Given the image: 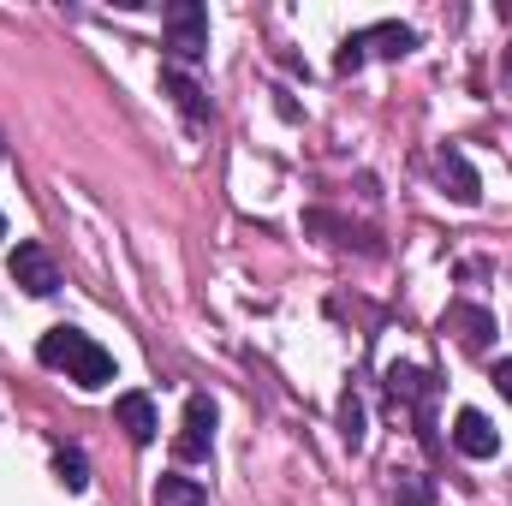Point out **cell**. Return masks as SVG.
<instances>
[{
  "label": "cell",
  "mask_w": 512,
  "mask_h": 506,
  "mask_svg": "<svg viewBox=\"0 0 512 506\" xmlns=\"http://www.w3.org/2000/svg\"><path fill=\"white\" fill-rule=\"evenodd\" d=\"M36 358H42L48 370H66L78 387H108V381H114V352L96 346V340L78 334V328H48L42 346H36Z\"/></svg>",
  "instance_id": "cell-1"
},
{
  "label": "cell",
  "mask_w": 512,
  "mask_h": 506,
  "mask_svg": "<svg viewBox=\"0 0 512 506\" xmlns=\"http://www.w3.org/2000/svg\"><path fill=\"white\" fill-rule=\"evenodd\" d=\"M411 48H417V30H411V24H399V18H382V24H370V30L346 36L334 66H340V78H352V72H358L370 54H382V60H405Z\"/></svg>",
  "instance_id": "cell-2"
},
{
  "label": "cell",
  "mask_w": 512,
  "mask_h": 506,
  "mask_svg": "<svg viewBox=\"0 0 512 506\" xmlns=\"http://www.w3.org/2000/svg\"><path fill=\"white\" fill-rule=\"evenodd\" d=\"M161 30H167L173 66H197V60L209 54V12H203L197 0H173V6L161 12Z\"/></svg>",
  "instance_id": "cell-3"
},
{
  "label": "cell",
  "mask_w": 512,
  "mask_h": 506,
  "mask_svg": "<svg viewBox=\"0 0 512 506\" xmlns=\"http://www.w3.org/2000/svg\"><path fill=\"white\" fill-rule=\"evenodd\" d=\"M209 447H215V399H209V393H191V399H185V423H179L173 453H179L185 465H203Z\"/></svg>",
  "instance_id": "cell-4"
},
{
  "label": "cell",
  "mask_w": 512,
  "mask_h": 506,
  "mask_svg": "<svg viewBox=\"0 0 512 506\" xmlns=\"http://www.w3.org/2000/svg\"><path fill=\"white\" fill-rule=\"evenodd\" d=\"M12 280L30 292V298H54L60 292V268H54V256H48V245H36V239H18V251H12Z\"/></svg>",
  "instance_id": "cell-5"
},
{
  "label": "cell",
  "mask_w": 512,
  "mask_h": 506,
  "mask_svg": "<svg viewBox=\"0 0 512 506\" xmlns=\"http://www.w3.org/2000/svg\"><path fill=\"white\" fill-rule=\"evenodd\" d=\"M441 334H453L465 352H489V340H495V310H483V304H447Z\"/></svg>",
  "instance_id": "cell-6"
},
{
  "label": "cell",
  "mask_w": 512,
  "mask_h": 506,
  "mask_svg": "<svg viewBox=\"0 0 512 506\" xmlns=\"http://www.w3.org/2000/svg\"><path fill=\"white\" fill-rule=\"evenodd\" d=\"M387 393H393L399 405H411L417 423H423V435H429V393H435V381L423 376L417 364H387Z\"/></svg>",
  "instance_id": "cell-7"
},
{
  "label": "cell",
  "mask_w": 512,
  "mask_h": 506,
  "mask_svg": "<svg viewBox=\"0 0 512 506\" xmlns=\"http://www.w3.org/2000/svg\"><path fill=\"white\" fill-rule=\"evenodd\" d=\"M435 173H441V185H447V197L453 203H477L483 197V179H477V167L465 161V149H441V161H435Z\"/></svg>",
  "instance_id": "cell-8"
},
{
  "label": "cell",
  "mask_w": 512,
  "mask_h": 506,
  "mask_svg": "<svg viewBox=\"0 0 512 506\" xmlns=\"http://www.w3.org/2000/svg\"><path fill=\"white\" fill-rule=\"evenodd\" d=\"M453 447H459L465 459H495V453H501V435H495V423H489L483 411H459V423H453Z\"/></svg>",
  "instance_id": "cell-9"
},
{
  "label": "cell",
  "mask_w": 512,
  "mask_h": 506,
  "mask_svg": "<svg viewBox=\"0 0 512 506\" xmlns=\"http://www.w3.org/2000/svg\"><path fill=\"white\" fill-rule=\"evenodd\" d=\"M114 417H120V429H126L137 447H149V441H155V429H161V417H155V399H149V393H120V399H114Z\"/></svg>",
  "instance_id": "cell-10"
},
{
  "label": "cell",
  "mask_w": 512,
  "mask_h": 506,
  "mask_svg": "<svg viewBox=\"0 0 512 506\" xmlns=\"http://www.w3.org/2000/svg\"><path fill=\"white\" fill-rule=\"evenodd\" d=\"M161 90L185 108V120H209V102H203V90L185 78V66H173V60H167V66H161Z\"/></svg>",
  "instance_id": "cell-11"
},
{
  "label": "cell",
  "mask_w": 512,
  "mask_h": 506,
  "mask_svg": "<svg viewBox=\"0 0 512 506\" xmlns=\"http://www.w3.org/2000/svg\"><path fill=\"white\" fill-rule=\"evenodd\" d=\"M54 477H60L66 495H84V489H90V465H84V453H78V447H60V453H54Z\"/></svg>",
  "instance_id": "cell-12"
},
{
  "label": "cell",
  "mask_w": 512,
  "mask_h": 506,
  "mask_svg": "<svg viewBox=\"0 0 512 506\" xmlns=\"http://www.w3.org/2000/svg\"><path fill=\"white\" fill-rule=\"evenodd\" d=\"M155 506H209V495H203V483H191V477H161V483H155Z\"/></svg>",
  "instance_id": "cell-13"
},
{
  "label": "cell",
  "mask_w": 512,
  "mask_h": 506,
  "mask_svg": "<svg viewBox=\"0 0 512 506\" xmlns=\"http://www.w3.org/2000/svg\"><path fill=\"white\" fill-rule=\"evenodd\" d=\"M340 441L358 453L364 447V399L358 393H340Z\"/></svg>",
  "instance_id": "cell-14"
},
{
  "label": "cell",
  "mask_w": 512,
  "mask_h": 506,
  "mask_svg": "<svg viewBox=\"0 0 512 506\" xmlns=\"http://www.w3.org/2000/svg\"><path fill=\"white\" fill-rule=\"evenodd\" d=\"M393 495H399V506H429V501H435V483H429L423 471H399Z\"/></svg>",
  "instance_id": "cell-15"
},
{
  "label": "cell",
  "mask_w": 512,
  "mask_h": 506,
  "mask_svg": "<svg viewBox=\"0 0 512 506\" xmlns=\"http://www.w3.org/2000/svg\"><path fill=\"white\" fill-rule=\"evenodd\" d=\"M495 387H501V399L512 405V358H501V364H495Z\"/></svg>",
  "instance_id": "cell-16"
},
{
  "label": "cell",
  "mask_w": 512,
  "mask_h": 506,
  "mask_svg": "<svg viewBox=\"0 0 512 506\" xmlns=\"http://www.w3.org/2000/svg\"><path fill=\"white\" fill-rule=\"evenodd\" d=\"M0 239H6V215H0Z\"/></svg>",
  "instance_id": "cell-17"
},
{
  "label": "cell",
  "mask_w": 512,
  "mask_h": 506,
  "mask_svg": "<svg viewBox=\"0 0 512 506\" xmlns=\"http://www.w3.org/2000/svg\"><path fill=\"white\" fill-rule=\"evenodd\" d=\"M507 72H512V48H507Z\"/></svg>",
  "instance_id": "cell-18"
},
{
  "label": "cell",
  "mask_w": 512,
  "mask_h": 506,
  "mask_svg": "<svg viewBox=\"0 0 512 506\" xmlns=\"http://www.w3.org/2000/svg\"><path fill=\"white\" fill-rule=\"evenodd\" d=\"M0 155H6V149H0Z\"/></svg>",
  "instance_id": "cell-19"
}]
</instances>
